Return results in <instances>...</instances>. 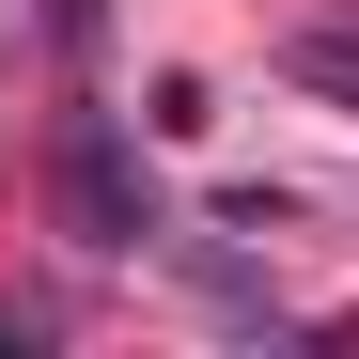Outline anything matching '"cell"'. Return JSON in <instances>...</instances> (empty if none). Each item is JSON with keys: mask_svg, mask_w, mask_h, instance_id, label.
I'll return each instance as SVG.
<instances>
[{"mask_svg": "<svg viewBox=\"0 0 359 359\" xmlns=\"http://www.w3.org/2000/svg\"><path fill=\"white\" fill-rule=\"evenodd\" d=\"M63 219H79V250H141L156 219V172L126 156V126H63Z\"/></svg>", "mask_w": 359, "mask_h": 359, "instance_id": "cell-1", "label": "cell"}, {"mask_svg": "<svg viewBox=\"0 0 359 359\" xmlns=\"http://www.w3.org/2000/svg\"><path fill=\"white\" fill-rule=\"evenodd\" d=\"M297 79H328V94H359V16H328V32H297Z\"/></svg>", "mask_w": 359, "mask_h": 359, "instance_id": "cell-2", "label": "cell"}]
</instances>
